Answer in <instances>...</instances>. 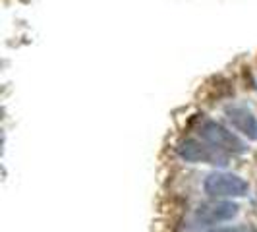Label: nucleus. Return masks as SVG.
Returning <instances> with one entry per match:
<instances>
[{"label":"nucleus","instance_id":"3","mask_svg":"<svg viewBox=\"0 0 257 232\" xmlns=\"http://www.w3.org/2000/svg\"><path fill=\"white\" fill-rule=\"evenodd\" d=\"M238 215V205L232 201H209L197 207L195 217L205 224H219Z\"/></svg>","mask_w":257,"mask_h":232},{"label":"nucleus","instance_id":"6","mask_svg":"<svg viewBox=\"0 0 257 232\" xmlns=\"http://www.w3.org/2000/svg\"><path fill=\"white\" fill-rule=\"evenodd\" d=\"M211 232H257L251 224H238V226H222V228H215Z\"/></svg>","mask_w":257,"mask_h":232},{"label":"nucleus","instance_id":"4","mask_svg":"<svg viewBox=\"0 0 257 232\" xmlns=\"http://www.w3.org/2000/svg\"><path fill=\"white\" fill-rule=\"evenodd\" d=\"M226 114L230 118L232 126L245 134L249 140H257V118L244 106H232L226 108Z\"/></svg>","mask_w":257,"mask_h":232},{"label":"nucleus","instance_id":"5","mask_svg":"<svg viewBox=\"0 0 257 232\" xmlns=\"http://www.w3.org/2000/svg\"><path fill=\"white\" fill-rule=\"evenodd\" d=\"M211 147L195 142V140H186V142L180 143L178 155H180L184 161H190V163H213L215 157L211 153Z\"/></svg>","mask_w":257,"mask_h":232},{"label":"nucleus","instance_id":"2","mask_svg":"<svg viewBox=\"0 0 257 232\" xmlns=\"http://www.w3.org/2000/svg\"><path fill=\"white\" fill-rule=\"evenodd\" d=\"M199 134L209 145L219 147L222 151H230V153H244L245 151V143L217 122H211V120L205 122L199 130Z\"/></svg>","mask_w":257,"mask_h":232},{"label":"nucleus","instance_id":"1","mask_svg":"<svg viewBox=\"0 0 257 232\" xmlns=\"http://www.w3.org/2000/svg\"><path fill=\"white\" fill-rule=\"evenodd\" d=\"M205 193L213 197H242L247 193L249 186L244 178L228 172H213L203 182Z\"/></svg>","mask_w":257,"mask_h":232}]
</instances>
